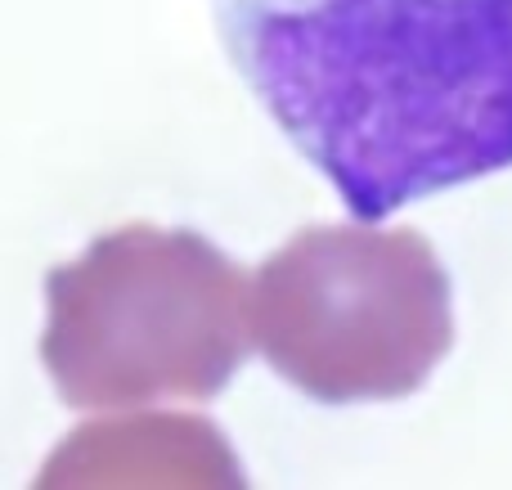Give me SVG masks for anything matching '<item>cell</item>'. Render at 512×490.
<instances>
[{"label":"cell","mask_w":512,"mask_h":490,"mask_svg":"<svg viewBox=\"0 0 512 490\" xmlns=\"http://www.w3.org/2000/svg\"><path fill=\"white\" fill-rule=\"evenodd\" d=\"M212 18L355 221L512 167V0H212Z\"/></svg>","instance_id":"1"},{"label":"cell","mask_w":512,"mask_h":490,"mask_svg":"<svg viewBox=\"0 0 512 490\" xmlns=\"http://www.w3.org/2000/svg\"><path fill=\"white\" fill-rule=\"evenodd\" d=\"M45 374L72 410L212 401L248 360V275L194 230L122 225L45 275Z\"/></svg>","instance_id":"2"},{"label":"cell","mask_w":512,"mask_h":490,"mask_svg":"<svg viewBox=\"0 0 512 490\" xmlns=\"http://www.w3.org/2000/svg\"><path fill=\"white\" fill-rule=\"evenodd\" d=\"M248 333L310 401H396L454 342L450 275L418 230L310 225L248 279Z\"/></svg>","instance_id":"3"}]
</instances>
